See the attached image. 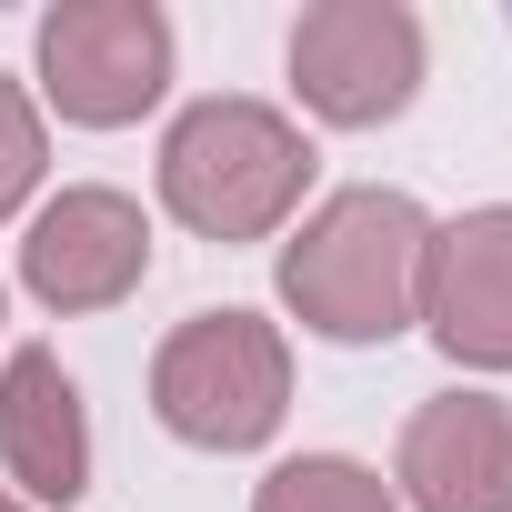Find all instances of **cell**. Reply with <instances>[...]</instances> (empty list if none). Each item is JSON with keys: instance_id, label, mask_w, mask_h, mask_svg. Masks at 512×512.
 I'll return each mask as SVG.
<instances>
[{"instance_id": "8992f818", "label": "cell", "mask_w": 512, "mask_h": 512, "mask_svg": "<svg viewBox=\"0 0 512 512\" xmlns=\"http://www.w3.org/2000/svg\"><path fill=\"white\" fill-rule=\"evenodd\" d=\"M151 272V211L111 181H71L21 231V292L41 312H111Z\"/></svg>"}, {"instance_id": "3957f363", "label": "cell", "mask_w": 512, "mask_h": 512, "mask_svg": "<svg viewBox=\"0 0 512 512\" xmlns=\"http://www.w3.org/2000/svg\"><path fill=\"white\" fill-rule=\"evenodd\" d=\"M151 412L191 452H262L292 412V342L262 312H191L151 352Z\"/></svg>"}, {"instance_id": "8fae6325", "label": "cell", "mask_w": 512, "mask_h": 512, "mask_svg": "<svg viewBox=\"0 0 512 512\" xmlns=\"http://www.w3.org/2000/svg\"><path fill=\"white\" fill-rule=\"evenodd\" d=\"M41 171H51V131H41V101H31L11 71H0V221H11V211H31Z\"/></svg>"}, {"instance_id": "52a82bcc", "label": "cell", "mask_w": 512, "mask_h": 512, "mask_svg": "<svg viewBox=\"0 0 512 512\" xmlns=\"http://www.w3.org/2000/svg\"><path fill=\"white\" fill-rule=\"evenodd\" d=\"M422 332L462 372H512V201L432 221L422 251Z\"/></svg>"}, {"instance_id": "9c48e42d", "label": "cell", "mask_w": 512, "mask_h": 512, "mask_svg": "<svg viewBox=\"0 0 512 512\" xmlns=\"http://www.w3.org/2000/svg\"><path fill=\"white\" fill-rule=\"evenodd\" d=\"M392 502L402 512H512V402H492V392H432L402 422Z\"/></svg>"}, {"instance_id": "7c38bea8", "label": "cell", "mask_w": 512, "mask_h": 512, "mask_svg": "<svg viewBox=\"0 0 512 512\" xmlns=\"http://www.w3.org/2000/svg\"><path fill=\"white\" fill-rule=\"evenodd\" d=\"M0 512H31V502H21V492H0Z\"/></svg>"}, {"instance_id": "ba28073f", "label": "cell", "mask_w": 512, "mask_h": 512, "mask_svg": "<svg viewBox=\"0 0 512 512\" xmlns=\"http://www.w3.org/2000/svg\"><path fill=\"white\" fill-rule=\"evenodd\" d=\"M0 492L31 512H71L91 492V412L51 342L0 352Z\"/></svg>"}, {"instance_id": "5b68a950", "label": "cell", "mask_w": 512, "mask_h": 512, "mask_svg": "<svg viewBox=\"0 0 512 512\" xmlns=\"http://www.w3.org/2000/svg\"><path fill=\"white\" fill-rule=\"evenodd\" d=\"M292 91L332 131H382L422 91V21L402 0H312L292 21Z\"/></svg>"}, {"instance_id": "4fadbf2b", "label": "cell", "mask_w": 512, "mask_h": 512, "mask_svg": "<svg viewBox=\"0 0 512 512\" xmlns=\"http://www.w3.org/2000/svg\"><path fill=\"white\" fill-rule=\"evenodd\" d=\"M0 322H11V292H0Z\"/></svg>"}, {"instance_id": "7a4b0ae2", "label": "cell", "mask_w": 512, "mask_h": 512, "mask_svg": "<svg viewBox=\"0 0 512 512\" xmlns=\"http://www.w3.org/2000/svg\"><path fill=\"white\" fill-rule=\"evenodd\" d=\"M312 171H322L312 131L241 91H211L161 131V211L201 241H272L302 211Z\"/></svg>"}, {"instance_id": "6da1fadb", "label": "cell", "mask_w": 512, "mask_h": 512, "mask_svg": "<svg viewBox=\"0 0 512 512\" xmlns=\"http://www.w3.org/2000/svg\"><path fill=\"white\" fill-rule=\"evenodd\" d=\"M422 251H432V211L412 191L382 181L332 191L282 241V312L342 352H372L422 322Z\"/></svg>"}, {"instance_id": "30bf717a", "label": "cell", "mask_w": 512, "mask_h": 512, "mask_svg": "<svg viewBox=\"0 0 512 512\" xmlns=\"http://www.w3.org/2000/svg\"><path fill=\"white\" fill-rule=\"evenodd\" d=\"M251 512H402V502L352 452H292V462H272L251 482Z\"/></svg>"}, {"instance_id": "277c9868", "label": "cell", "mask_w": 512, "mask_h": 512, "mask_svg": "<svg viewBox=\"0 0 512 512\" xmlns=\"http://www.w3.org/2000/svg\"><path fill=\"white\" fill-rule=\"evenodd\" d=\"M31 71L71 131H121L171 91V21L151 0H61L41 11Z\"/></svg>"}]
</instances>
